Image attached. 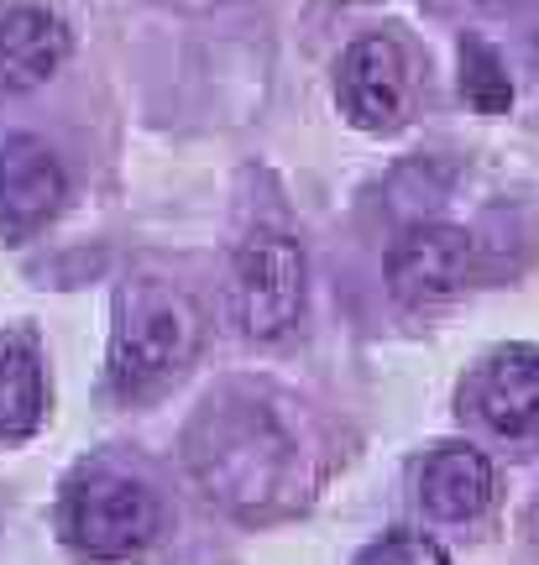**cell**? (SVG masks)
I'll return each instance as SVG.
<instances>
[{
	"label": "cell",
	"instance_id": "obj_13",
	"mask_svg": "<svg viewBox=\"0 0 539 565\" xmlns=\"http://www.w3.org/2000/svg\"><path fill=\"white\" fill-rule=\"evenodd\" d=\"M357 565H451V561H445V550H440L435 540H424V534H388V540L361 550Z\"/></svg>",
	"mask_w": 539,
	"mask_h": 565
},
{
	"label": "cell",
	"instance_id": "obj_4",
	"mask_svg": "<svg viewBox=\"0 0 539 565\" xmlns=\"http://www.w3.org/2000/svg\"><path fill=\"white\" fill-rule=\"evenodd\" d=\"M231 315L241 335L283 341L304 315V252L278 231H257L241 242L231 263Z\"/></svg>",
	"mask_w": 539,
	"mask_h": 565
},
{
	"label": "cell",
	"instance_id": "obj_6",
	"mask_svg": "<svg viewBox=\"0 0 539 565\" xmlns=\"http://www.w3.org/2000/svg\"><path fill=\"white\" fill-rule=\"evenodd\" d=\"M461 408L503 440H539V351L498 345L461 387Z\"/></svg>",
	"mask_w": 539,
	"mask_h": 565
},
{
	"label": "cell",
	"instance_id": "obj_10",
	"mask_svg": "<svg viewBox=\"0 0 539 565\" xmlns=\"http://www.w3.org/2000/svg\"><path fill=\"white\" fill-rule=\"evenodd\" d=\"M420 498L435 519H451V524H466L493 508L498 498V471L482 456L477 445H440L435 456L424 461L420 477Z\"/></svg>",
	"mask_w": 539,
	"mask_h": 565
},
{
	"label": "cell",
	"instance_id": "obj_5",
	"mask_svg": "<svg viewBox=\"0 0 539 565\" xmlns=\"http://www.w3.org/2000/svg\"><path fill=\"white\" fill-rule=\"evenodd\" d=\"M472 278H477V242L461 225H414V231H403L388 257V282L409 309L451 303L472 288Z\"/></svg>",
	"mask_w": 539,
	"mask_h": 565
},
{
	"label": "cell",
	"instance_id": "obj_2",
	"mask_svg": "<svg viewBox=\"0 0 539 565\" xmlns=\"http://www.w3.org/2000/svg\"><path fill=\"white\" fill-rule=\"evenodd\" d=\"M200 351V309L179 288L162 282H131L120 294L116 335H110V393L116 398H152L168 387Z\"/></svg>",
	"mask_w": 539,
	"mask_h": 565
},
{
	"label": "cell",
	"instance_id": "obj_12",
	"mask_svg": "<svg viewBox=\"0 0 539 565\" xmlns=\"http://www.w3.org/2000/svg\"><path fill=\"white\" fill-rule=\"evenodd\" d=\"M461 95L477 105L482 116H503L514 105V84H508V68L503 58L487 47V42L466 38L461 42Z\"/></svg>",
	"mask_w": 539,
	"mask_h": 565
},
{
	"label": "cell",
	"instance_id": "obj_8",
	"mask_svg": "<svg viewBox=\"0 0 539 565\" xmlns=\"http://www.w3.org/2000/svg\"><path fill=\"white\" fill-rule=\"evenodd\" d=\"M63 168L38 137L0 141V236L6 242H32L42 225L63 210Z\"/></svg>",
	"mask_w": 539,
	"mask_h": 565
},
{
	"label": "cell",
	"instance_id": "obj_3",
	"mask_svg": "<svg viewBox=\"0 0 539 565\" xmlns=\"http://www.w3.org/2000/svg\"><path fill=\"white\" fill-rule=\"evenodd\" d=\"M59 529L74 555L110 565L131 561L158 540L162 508L141 477H131V471H120L110 461H89L63 487Z\"/></svg>",
	"mask_w": 539,
	"mask_h": 565
},
{
	"label": "cell",
	"instance_id": "obj_1",
	"mask_svg": "<svg viewBox=\"0 0 539 565\" xmlns=\"http://www.w3.org/2000/svg\"><path fill=\"white\" fill-rule=\"evenodd\" d=\"M183 450L204 492L241 519L273 513L294 482V440L252 398H210L189 424Z\"/></svg>",
	"mask_w": 539,
	"mask_h": 565
},
{
	"label": "cell",
	"instance_id": "obj_11",
	"mask_svg": "<svg viewBox=\"0 0 539 565\" xmlns=\"http://www.w3.org/2000/svg\"><path fill=\"white\" fill-rule=\"evenodd\" d=\"M42 362L32 345H0V440H27L42 424Z\"/></svg>",
	"mask_w": 539,
	"mask_h": 565
},
{
	"label": "cell",
	"instance_id": "obj_7",
	"mask_svg": "<svg viewBox=\"0 0 539 565\" xmlns=\"http://www.w3.org/2000/svg\"><path fill=\"white\" fill-rule=\"evenodd\" d=\"M340 110L361 131H399L409 116V58L393 38H361L346 47L336 74Z\"/></svg>",
	"mask_w": 539,
	"mask_h": 565
},
{
	"label": "cell",
	"instance_id": "obj_9",
	"mask_svg": "<svg viewBox=\"0 0 539 565\" xmlns=\"http://www.w3.org/2000/svg\"><path fill=\"white\" fill-rule=\"evenodd\" d=\"M68 58V26L59 11L21 0L0 11V89H38Z\"/></svg>",
	"mask_w": 539,
	"mask_h": 565
}]
</instances>
